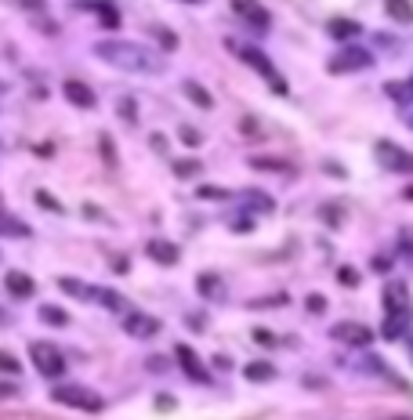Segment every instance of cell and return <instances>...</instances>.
Listing matches in <instances>:
<instances>
[{"label": "cell", "mask_w": 413, "mask_h": 420, "mask_svg": "<svg viewBox=\"0 0 413 420\" xmlns=\"http://www.w3.org/2000/svg\"><path fill=\"white\" fill-rule=\"evenodd\" d=\"M95 55L113 69H123V73H163V55L156 48H145V44H135V40H98L95 44Z\"/></svg>", "instance_id": "obj_1"}, {"label": "cell", "mask_w": 413, "mask_h": 420, "mask_svg": "<svg viewBox=\"0 0 413 420\" xmlns=\"http://www.w3.org/2000/svg\"><path fill=\"white\" fill-rule=\"evenodd\" d=\"M51 398L58 406H69V410H87V413H102L105 410V398L91 388H80V384H55Z\"/></svg>", "instance_id": "obj_2"}, {"label": "cell", "mask_w": 413, "mask_h": 420, "mask_svg": "<svg viewBox=\"0 0 413 420\" xmlns=\"http://www.w3.org/2000/svg\"><path fill=\"white\" fill-rule=\"evenodd\" d=\"M225 44H229L239 58H243L250 69H257L261 76H265V80H269V88H272L276 94H287V80L279 76V69L269 62V55H265V51H257V48H250V44H232V40H225Z\"/></svg>", "instance_id": "obj_3"}, {"label": "cell", "mask_w": 413, "mask_h": 420, "mask_svg": "<svg viewBox=\"0 0 413 420\" xmlns=\"http://www.w3.org/2000/svg\"><path fill=\"white\" fill-rule=\"evenodd\" d=\"M29 359H33V370L40 377H62L65 373V355L51 341H33L29 344Z\"/></svg>", "instance_id": "obj_4"}, {"label": "cell", "mask_w": 413, "mask_h": 420, "mask_svg": "<svg viewBox=\"0 0 413 420\" xmlns=\"http://www.w3.org/2000/svg\"><path fill=\"white\" fill-rule=\"evenodd\" d=\"M370 66H374V55L348 44V48H341V51L330 55V62H326V73L341 76V73H359V69H370Z\"/></svg>", "instance_id": "obj_5"}, {"label": "cell", "mask_w": 413, "mask_h": 420, "mask_svg": "<svg viewBox=\"0 0 413 420\" xmlns=\"http://www.w3.org/2000/svg\"><path fill=\"white\" fill-rule=\"evenodd\" d=\"M374 156H377V163L384 167V171H395V174H409L413 171V153L399 149L395 141H377Z\"/></svg>", "instance_id": "obj_6"}, {"label": "cell", "mask_w": 413, "mask_h": 420, "mask_svg": "<svg viewBox=\"0 0 413 420\" xmlns=\"http://www.w3.org/2000/svg\"><path fill=\"white\" fill-rule=\"evenodd\" d=\"M330 341H341V344H352V348H366L374 341V330L366 323H356V319H344V323H334L330 326Z\"/></svg>", "instance_id": "obj_7"}, {"label": "cell", "mask_w": 413, "mask_h": 420, "mask_svg": "<svg viewBox=\"0 0 413 420\" xmlns=\"http://www.w3.org/2000/svg\"><path fill=\"white\" fill-rule=\"evenodd\" d=\"M123 333L135 337V341H149V337L160 333V319H152V315H145V312H127L123 315Z\"/></svg>", "instance_id": "obj_8"}, {"label": "cell", "mask_w": 413, "mask_h": 420, "mask_svg": "<svg viewBox=\"0 0 413 420\" xmlns=\"http://www.w3.org/2000/svg\"><path fill=\"white\" fill-rule=\"evenodd\" d=\"M174 359H178V366H182V373L189 377V381H200V384L210 381V373H207L203 359H200V355H196L189 344H174Z\"/></svg>", "instance_id": "obj_9"}, {"label": "cell", "mask_w": 413, "mask_h": 420, "mask_svg": "<svg viewBox=\"0 0 413 420\" xmlns=\"http://www.w3.org/2000/svg\"><path fill=\"white\" fill-rule=\"evenodd\" d=\"M62 94H65V102H69V105H76V109H95V105H98V94L87 88L83 80H65L62 83Z\"/></svg>", "instance_id": "obj_10"}, {"label": "cell", "mask_w": 413, "mask_h": 420, "mask_svg": "<svg viewBox=\"0 0 413 420\" xmlns=\"http://www.w3.org/2000/svg\"><path fill=\"white\" fill-rule=\"evenodd\" d=\"M232 11L239 15V18H247V22L254 26V29H269V11L257 4V0H232Z\"/></svg>", "instance_id": "obj_11"}, {"label": "cell", "mask_w": 413, "mask_h": 420, "mask_svg": "<svg viewBox=\"0 0 413 420\" xmlns=\"http://www.w3.org/2000/svg\"><path fill=\"white\" fill-rule=\"evenodd\" d=\"M406 330H409V308L384 312V326H381V337H384V341H399Z\"/></svg>", "instance_id": "obj_12"}, {"label": "cell", "mask_w": 413, "mask_h": 420, "mask_svg": "<svg viewBox=\"0 0 413 420\" xmlns=\"http://www.w3.org/2000/svg\"><path fill=\"white\" fill-rule=\"evenodd\" d=\"M4 286H8L11 298H33V293H36L33 276H26V272H18V268H11L8 276H4Z\"/></svg>", "instance_id": "obj_13"}, {"label": "cell", "mask_w": 413, "mask_h": 420, "mask_svg": "<svg viewBox=\"0 0 413 420\" xmlns=\"http://www.w3.org/2000/svg\"><path fill=\"white\" fill-rule=\"evenodd\" d=\"M145 254L156 261V265H178V246H174L170 239H149V246H145Z\"/></svg>", "instance_id": "obj_14"}, {"label": "cell", "mask_w": 413, "mask_h": 420, "mask_svg": "<svg viewBox=\"0 0 413 420\" xmlns=\"http://www.w3.org/2000/svg\"><path fill=\"white\" fill-rule=\"evenodd\" d=\"M381 301H384V312L409 308V290H406V283H384V293H381Z\"/></svg>", "instance_id": "obj_15"}, {"label": "cell", "mask_w": 413, "mask_h": 420, "mask_svg": "<svg viewBox=\"0 0 413 420\" xmlns=\"http://www.w3.org/2000/svg\"><path fill=\"white\" fill-rule=\"evenodd\" d=\"M58 290L69 293V298H76V301H98V290L87 286V283H80V279H73V276H62V279H58Z\"/></svg>", "instance_id": "obj_16"}, {"label": "cell", "mask_w": 413, "mask_h": 420, "mask_svg": "<svg viewBox=\"0 0 413 420\" xmlns=\"http://www.w3.org/2000/svg\"><path fill=\"white\" fill-rule=\"evenodd\" d=\"M196 290H200L207 301H222V298H225L222 276H214V272H203V276H196Z\"/></svg>", "instance_id": "obj_17"}, {"label": "cell", "mask_w": 413, "mask_h": 420, "mask_svg": "<svg viewBox=\"0 0 413 420\" xmlns=\"http://www.w3.org/2000/svg\"><path fill=\"white\" fill-rule=\"evenodd\" d=\"M326 33H330L334 40H352V36L363 33V26L352 22V18H330V22H326Z\"/></svg>", "instance_id": "obj_18"}, {"label": "cell", "mask_w": 413, "mask_h": 420, "mask_svg": "<svg viewBox=\"0 0 413 420\" xmlns=\"http://www.w3.org/2000/svg\"><path fill=\"white\" fill-rule=\"evenodd\" d=\"M384 11H388L391 22H399V26L413 22V4H409V0H384Z\"/></svg>", "instance_id": "obj_19"}, {"label": "cell", "mask_w": 413, "mask_h": 420, "mask_svg": "<svg viewBox=\"0 0 413 420\" xmlns=\"http://www.w3.org/2000/svg\"><path fill=\"white\" fill-rule=\"evenodd\" d=\"M182 91H185V98H189V102H196V105H200V109H214V98H210V91L203 88V83L185 80V83H182Z\"/></svg>", "instance_id": "obj_20"}, {"label": "cell", "mask_w": 413, "mask_h": 420, "mask_svg": "<svg viewBox=\"0 0 413 420\" xmlns=\"http://www.w3.org/2000/svg\"><path fill=\"white\" fill-rule=\"evenodd\" d=\"M243 203H247L250 210H257V214H272V210H276L272 196H265L261 188H247V192H243Z\"/></svg>", "instance_id": "obj_21"}, {"label": "cell", "mask_w": 413, "mask_h": 420, "mask_svg": "<svg viewBox=\"0 0 413 420\" xmlns=\"http://www.w3.org/2000/svg\"><path fill=\"white\" fill-rule=\"evenodd\" d=\"M243 377H247V381H254V384H269L272 377H276V366L272 363H247Z\"/></svg>", "instance_id": "obj_22"}, {"label": "cell", "mask_w": 413, "mask_h": 420, "mask_svg": "<svg viewBox=\"0 0 413 420\" xmlns=\"http://www.w3.org/2000/svg\"><path fill=\"white\" fill-rule=\"evenodd\" d=\"M40 323H48V326H65V323H69V315H65L62 308H55V304H40Z\"/></svg>", "instance_id": "obj_23"}, {"label": "cell", "mask_w": 413, "mask_h": 420, "mask_svg": "<svg viewBox=\"0 0 413 420\" xmlns=\"http://www.w3.org/2000/svg\"><path fill=\"white\" fill-rule=\"evenodd\" d=\"M91 11L102 18V26H105V29H116V26H120V11H116L113 4H95Z\"/></svg>", "instance_id": "obj_24"}, {"label": "cell", "mask_w": 413, "mask_h": 420, "mask_svg": "<svg viewBox=\"0 0 413 420\" xmlns=\"http://www.w3.org/2000/svg\"><path fill=\"white\" fill-rule=\"evenodd\" d=\"M149 33L160 40V48H163V51H174V48H178V33H170V29H163V26H156V22L149 26Z\"/></svg>", "instance_id": "obj_25"}, {"label": "cell", "mask_w": 413, "mask_h": 420, "mask_svg": "<svg viewBox=\"0 0 413 420\" xmlns=\"http://www.w3.org/2000/svg\"><path fill=\"white\" fill-rule=\"evenodd\" d=\"M98 301H102L105 308H113V312H123V315L130 312V308H127V301L120 298V293H116V290H98Z\"/></svg>", "instance_id": "obj_26"}, {"label": "cell", "mask_w": 413, "mask_h": 420, "mask_svg": "<svg viewBox=\"0 0 413 420\" xmlns=\"http://www.w3.org/2000/svg\"><path fill=\"white\" fill-rule=\"evenodd\" d=\"M200 171H203L200 160H174V174H178V178H196Z\"/></svg>", "instance_id": "obj_27"}, {"label": "cell", "mask_w": 413, "mask_h": 420, "mask_svg": "<svg viewBox=\"0 0 413 420\" xmlns=\"http://www.w3.org/2000/svg\"><path fill=\"white\" fill-rule=\"evenodd\" d=\"M250 167H257V171H287V160H276V156H254Z\"/></svg>", "instance_id": "obj_28"}, {"label": "cell", "mask_w": 413, "mask_h": 420, "mask_svg": "<svg viewBox=\"0 0 413 420\" xmlns=\"http://www.w3.org/2000/svg\"><path fill=\"white\" fill-rule=\"evenodd\" d=\"M319 218L330 225V228H337V225L344 221V210H341V206H330V203H323V206H319Z\"/></svg>", "instance_id": "obj_29"}, {"label": "cell", "mask_w": 413, "mask_h": 420, "mask_svg": "<svg viewBox=\"0 0 413 420\" xmlns=\"http://www.w3.org/2000/svg\"><path fill=\"white\" fill-rule=\"evenodd\" d=\"M196 196H200V200H229L232 192H229V188H222V185H200V192H196Z\"/></svg>", "instance_id": "obj_30"}, {"label": "cell", "mask_w": 413, "mask_h": 420, "mask_svg": "<svg viewBox=\"0 0 413 420\" xmlns=\"http://www.w3.org/2000/svg\"><path fill=\"white\" fill-rule=\"evenodd\" d=\"M250 337H254V344H261V348H276V344H279V341H276V333L265 330V326H254Z\"/></svg>", "instance_id": "obj_31"}, {"label": "cell", "mask_w": 413, "mask_h": 420, "mask_svg": "<svg viewBox=\"0 0 413 420\" xmlns=\"http://www.w3.org/2000/svg\"><path fill=\"white\" fill-rule=\"evenodd\" d=\"M178 138H182V141L189 145V149H196V145L203 141V134L196 131V127H189V123H182V127H178Z\"/></svg>", "instance_id": "obj_32"}, {"label": "cell", "mask_w": 413, "mask_h": 420, "mask_svg": "<svg viewBox=\"0 0 413 420\" xmlns=\"http://www.w3.org/2000/svg\"><path fill=\"white\" fill-rule=\"evenodd\" d=\"M337 279H341V286H348V290H356V286H359V272L344 265V268H337Z\"/></svg>", "instance_id": "obj_33"}, {"label": "cell", "mask_w": 413, "mask_h": 420, "mask_svg": "<svg viewBox=\"0 0 413 420\" xmlns=\"http://www.w3.org/2000/svg\"><path fill=\"white\" fill-rule=\"evenodd\" d=\"M304 308H309L312 315H319V312H326V298L323 293H309V298H304Z\"/></svg>", "instance_id": "obj_34"}, {"label": "cell", "mask_w": 413, "mask_h": 420, "mask_svg": "<svg viewBox=\"0 0 413 420\" xmlns=\"http://www.w3.org/2000/svg\"><path fill=\"white\" fill-rule=\"evenodd\" d=\"M36 203L43 206V210H55V214H58V210H62V203L51 196V192H43V188H40V192H36Z\"/></svg>", "instance_id": "obj_35"}, {"label": "cell", "mask_w": 413, "mask_h": 420, "mask_svg": "<svg viewBox=\"0 0 413 420\" xmlns=\"http://www.w3.org/2000/svg\"><path fill=\"white\" fill-rule=\"evenodd\" d=\"M22 366H18V359L15 355H8V351H0V373H18Z\"/></svg>", "instance_id": "obj_36"}, {"label": "cell", "mask_w": 413, "mask_h": 420, "mask_svg": "<svg viewBox=\"0 0 413 420\" xmlns=\"http://www.w3.org/2000/svg\"><path fill=\"white\" fill-rule=\"evenodd\" d=\"M120 116H123V123H135V98L120 102Z\"/></svg>", "instance_id": "obj_37"}, {"label": "cell", "mask_w": 413, "mask_h": 420, "mask_svg": "<svg viewBox=\"0 0 413 420\" xmlns=\"http://www.w3.org/2000/svg\"><path fill=\"white\" fill-rule=\"evenodd\" d=\"M265 304H287V298H283V293H276V298H261V301H250V308H265Z\"/></svg>", "instance_id": "obj_38"}, {"label": "cell", "mask_w": 413, "mask_h": 420, "mask_svg": "<svg viewBox=\"0 0 413 420\" xmlns=\"http://www.w3.org/2000/svg\"><path fill=\"white\" fill-rule=\"evenodd\" d=\"M250 228H254V221H250L247 214H243V218H236V221H232V232H250Z\"/></svg>", "instance_id": "obj_39"}, {"label": "cell", "mask_w": 413, "mask_h": 420, "mask_svg": "<svg viewBox=\"0 0 413 420\" xmlns=\"http://www.w3.org/2000/svg\"><path fill=\"white\" fill-rule=\"evenodd\" d=\"M18 395V384H4L0 381V402H8V398H15Z\"/></svg>", "instance_id": "obj_40"}, {"label": "cell", "mask_w": 413, "mask_h": 420, "mask_svg": "<svg viewBox=\"0 0 413 420\" xmlns=\"http://www.w3.org/2000/svg\"><path fill=\"white\" fill-rule=\"evenodd\" d=\"M156 398H160V402H156V410H160V413L174 410V398H170V395H156Z\"/></svg>", "instance_id": "obj_41"}, {"label": "cell", "mask_w": 413, "mask_h": 420, "mask_svg": "<svg viewBox=\"0 0 413 420\" xmlns=\"http://www.w3.org/2000/svg\"><path fill=\"white\" fill-rule=\"evenodd\" d=\"M402 250L413 258V232H402Z\"/></svg>", "instance_id": "obj_42"}, {"label": "cell", "mask_w": 413, "mask_h": 420, "mask_svg": "<svg viewBox=\"0 0 413 420\" xmlns=\"http://www.w3.org/2000/svg\"><path fill=\"white\" fill-rule=\"evenodd\" d=\"M189 326H192V330H203V326H207V319H203V315H200V319L192 315V319H189Z\"/></svg>", "instance_id": "obj_43"}, {"label": "cell", "mask_w": 413, "mask_h": 420, "mask_svg": "<svg viewBox=\"0 0 413 420\" xmlns=\"http://www.w3.org/2000/svg\"><path fill=\"white\" fill-rule=\"evenodd\" d=\"M406 123H409V127H413V116H406Z\"/></svg>", "instance_id": "obj_44"}, {"label": "cell", "mask_w": 413, "mask_h": 420, "mask_svg": "<svg viewBox=\"0 0 413 420\" xmlns=\"http://www.w3.org/2000/svg\"><path fill=\"white\" fill-rule=\"evenodd\" d=\"M189 4H200V0H189Z\"/></svg>", "instance_id": "obj_45"}, {"label": "cell", "mask_w": 413, "mask_h": 420, "mask_svg": "<svg viewBox=\"0 0 413 420\" xmlns=\"http://www.w3.org/2000/svg\"><path fill=\"white\" fill-rule=\"evenodd\" d=\"M0 210H4V200H0Z\"/></svg>", "instance_id": "obj_46"}, {"label": "cell", "mask_w": 413, "mask_h": 420, "mask_svg": "<svg viewBox=\"0 0 413 420\" xmlns=\"http://www.w3.org/2000/svg\"><path fill=\"white\" fill-rule=\"evenodd\" d=\"M399 420H406V416H399Z\"/></svg>", "instance_id": "obj_47"}, {"label": "cell", "mask_w": 413, "mask_h": 420, "mask_svg": "<svg viewBox=\"0 0 413 420\" xmlns=\"http://www.w3.org/2000/svg\"><path fill=\"white\" fill-rule=\"evenodd\" d=\"M409 83H413V76H409Z\"/></svg>", "instance_id": "obj_48"}]
</instances>
